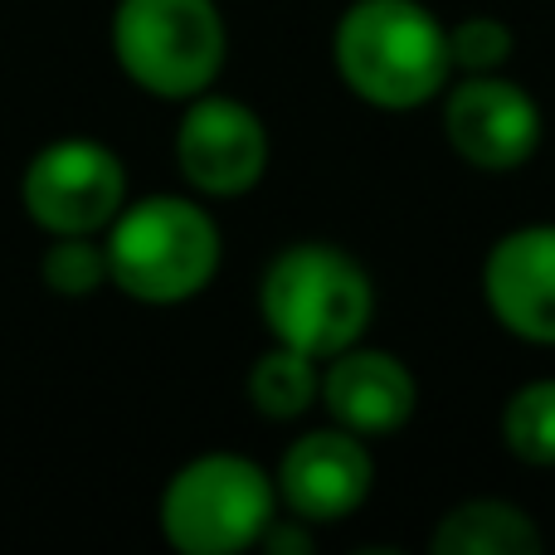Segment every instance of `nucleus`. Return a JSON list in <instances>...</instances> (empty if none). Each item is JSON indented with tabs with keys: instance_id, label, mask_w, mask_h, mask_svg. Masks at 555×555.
<instances>
[{
	"instance_id": "f257e3e1",
	"label": "nucleus",
	"mask_w": 555,
	"mask_h": 555,
	"mask_svg": "<svg viewBox=\"0 0 555 555\" xmlns=\"http://www.w3.org/2000/svg\"><path fill=\"white\" fill-rule=\"evenodd\" d=\"M332 59L341 83L385 113H410L453 74L449 29L420 0H351L336 20Z\"/></svg>"
},
{
	"instance_id": "f03ea898",
	"label": "nucleus",
	"mask_w": 555,
	"mask_h": 555,
	"mask_svg": "<svg viewBox=\"0 0 555 555\" xmlns=\"http://www.w3.org/2000/svg\"><path fill=\"white\" fill-rule=\"evenodd\" d=\"M371 312V273L336 244H287L259 278V317L273 332V341L297 346L317 361H332L346 346L361 341Z\"/></svg>"
},
{
	"instance_id": "7ed1b4c3",
	"label": "nucleus",
	"mask_w": 555,
	"mask_h": 555,
	"mask_svg": "<svg viewBox=\"0 0 555 555\" xmlns=\"http://www.w3.org/2000/svg\"><path fill=\"white\" fill-rule=\"evenodd\" d=\"M113 287L137 302L171 307L205 293L220 273V224L191 195H146L107 224Z\"/></svg>"
},
{
	"instance_id": "20e7f679",
	"label": "nucleus",
	"mask_w": 555,
	"mask_h": 555,
	"mask_svg": "<svg viewBox=\"0 0 555 555\" xmlns=\"http://www.w3.org/2000/svg\"><path fill=\"white\" fill-rule=\"evenodd\" d=\"M230 54V29L215 0H117L113 59L142 93L191 103L210 93Z\"/></svg>"
},
{
	"instance_id": "39448f33",
	"label": "nucleus",
	"mask_w": 555,
	"mask_h": 555,
	"mask_svg": "<svg viewBox=\"0 0 555 555\" xmlns=\"http://www.w3.org/2000/svg\"><path fill=\"white\" fill-rule=\"evenodd\" d=\"M162 537L181 555H240L278 517V482L244 453H201L162 488Z\"/></svg>"
},
{
	"instance_id": "423d86ee",
	"label": "nucleus",
	"mask_w": 555,
	"mask_h": 555,
	"mask_svg": "<svg viewBox=\"0 0 555 555\" xmlns=\"http://www.w3.org/2000/svg\"><path fill=\"white\" fill-rule=\"evenodd\" d=\"M20 205L49 240L103 234L127 205L122 156L93 137H59L29 156L20 176Z\"/></svg>"
},
{
	"instance_id": "0eeeda50",
	"label": "nucleus",
	"mask_w": 555,
	"mask_h": 555,
	"mask_svg": "<svg viewBox=\"0 0 555 555\" xmlns=\"http://www.w3.org/2000/svg\"><path fill=\"white\" fill-rule=\"evenodd\" d=\"M176 166L201 195L215 201L244 195L269 171V127L240 98L201 93L185 103V117L176 127Z\"/></svg>"
},
{
	"instance_id": "6e6552de",
	"label": "nucleus",
	"mask_w": 555,
	"mask_h": 555,
	"mask_svg": "<svg viewBox=\"0 0 555 555\" xmlns=\"http://www.w3.org/2000/svg\"><path fill=\"white\" fill-rule=\"evenodd\" d=\"M443 137L478 171H517L541 146V107L512 78L468 74L443 98Z\"/></svg>"
},
{
	"instance_id": "1a4fd4ad",
	"label": "nucleus",
	"mask_w": 555,
	"mask_h": 555,
	"mask_svg": "<svg viewBox=\"0 0 555 555\" xmlns=\"http://www.w3.org/2000/svg\"><path fill=\"white\" fill-rule=\"evenodd\" d=\"M278 502H283L293 517H302L307 527H326V521H341L371 498L375 482V463L365 449L361 434L341 429H312L283 453L278 463Z\"/></svg>"
},
{
	"instance_id": "9d476101",
	"label": "nucleus",
	"mask_w": 555,
	"mask_h": 555,
	"mask_svg": "<svg viewBox=\"0 0 555 555\" xmlns=\"http://www.w3.org/2000/svg\"><path fill=\"white\" fill-rule=\"evenodd\" d=\"M482 297L502 332L555 346V224H521L482 259Z\"/></svg>"
},
{
	"instance_id": "9b49d317",
	"label": "nucleus",
	"mask_w": 555,
	"mask_h": 555,
	"mask_svg": "<svg viewBox=\"0 0 555 555\" xmlns=\"http://www.w3.org/2000/svg\"><path fill=\"white\" fill-rule=\"evenodd\" d=\"M322 404L332 424L361 434V439H385V434L404 429L420 404V385H414L410 365L390 351H371V346H346L332 356L322 371Z\"/></svg>"
},
{
	"instance_id": "f8f14e48",
	"label": "nucleus",
	"mask_w": 555,
	"mask_h": 555,
	"mask_svg": "<svg viewBox=\"0 0 555 555\" xmlns=\"http://www.w3.org/2000/svg\"><path fill=\"white\" fill-rule=\"evenodd\" d=\"M546 537L527 507L502 498H473L443 512L429 537L434 555H541Z\"/></svg>"
},
{
	"instance_id": "ddd939ff",
	"label": "nucleus",
	"mask_w": 555,
	"mask_h": 555,
	"mask_svg": "<svg viewBox=\"0 0 555 555\" xmlns=\"http://www.w3.org/2000/svg\"><path fill=\"white\" fill-rule=\"evenodd\" d=\"M249 400L263 420H302V414L322 400L317 356L273 341V351H263L249 371Z\"/></svg>"
},
{
	"instance_id": "4468645a",
	"label": "nucleus",
	"mask_w": 555,
	"mask_h": 555,
	"mask_svg": "<svg viewBox=\"0 0 555 555\" xmlns=\"http://www.w3.org/2000/svg\"><path fill=\"white\" fill-rule=\"evenodd\" d=\"M502 439L531 468H555V380H531L502 410Z\"/></svg>"
},
{
	"instance_id": "2eb2a0df",
	"label": "nucleus",
	"mask_w": 555,
	"mask_h": 555,
	"mask_svg": "<svg viewBox=\"0 0 555 555\" xmlns=\"http://www.w3.org/2000/svg\"><path fill=\"white\" fill-rule=\"evenodd\" d=\"M39 278L59 297H88L103 283H113L107 269V244L98 234H54V244L39 259Z\"/></svg>"
},
{
	"instance_id": "dca6fc26",
	"label": "nucleus",
	"mask_w": 555,
	"mask_h": 555,
	"mask_svg": "<svg viewBox=\"0 0 555 555\" xmlns=\"http://www.w3.org/2000/svg\"><path fill=\"white\" fill-rule=\"evenodd\" d=\"M449 54L463 74H498L512 59V29L498 15H468L449 25Z\"/></svg>"
}]
</instances>
